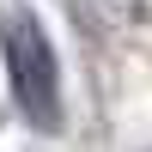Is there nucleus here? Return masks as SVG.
Here are the masks:
<instances>
[{"instance_id":"f257e3e1","label":"nucleus","mask_w":152,"mask_h":152,"mask_svg":"<svg viewBox=\"0 0 152 152\" xmlns=\"http://www.w3.org/2000/svg\"><path fill=\"white\" fill-rule=\"evenodd\" d=\"M6 73H12V97L37 128H61V73H55V49L49 31L31 12L6 18Z\"/></svg>"}]
</instances>
